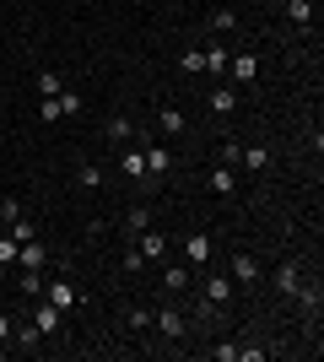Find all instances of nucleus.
<instances>
[{"label": "nucleus", "mask_w": 324, "mask_h": 362, "mask_svg": "<svg viewBox=\"0 0 324 362\" xmlns=\"http://www.w3.org/2000/svg\"><path fill=\"white\" fill-rule=\"evenodd\" d=\"M44 298L54 303V308H65V314H71V308H76V303H81V292L71 287V276H65V271H54V276H49V281H44Z\"/></svg>", "instance_id": "f257e3e1"}, {"label": "nucleus", "mask_w": 324, "mask_h": 362, "mask_svg": "<svg viewBox=\"0 0 324 362\" xmlns=\"http://www.w3.org/2000/svg\"><path fill=\"white\" fill-rule=\"evenodd\" d=\"M227 276H232V287H260V259L248 255V249H238L227 259Z\"/></svg>", "instance_id": "f03ea898"}, {"label": "nucleus", "mask_w": 324, "mask_h": 362, "mask_svg": "<svg viewBox=\"0 0 324 362\" xmlns=\"http://www.w3.org/2000/svg\"><path fill=\"white\" fill-rule=\"evenodd\" d=\"M232 276H205V287H200V298H205V314H216V308H227L232 303Z\"/></svg>", "instance_id": "7ed1b4c3"}, {"label": "nucleus", "mask_w": 324, "mask_h": 362, "mask_svg": "<svg viewBox=\"0 0 324 362\" xmlns=\"http://www.w3.org/2000/svg\"><path fill=\"white\" fill-rule=\"evenodd\" d=\"M32 325H38V335H44V341H49V335H65V308H54V303H38V308H32Z\"/></svg>", "instance_id": "20e7f679"}, {"label": "nucleus", "mask_w": 324, "mask_h": 362, "mask_svg": "<svg viewBox=\"0 0 324 362\" xmlns=\"http://www.w3.org/2000/svg\"><path fill=\"white\" fill-rule=\"evenodd\" d=\"M16 265H22V271H49L54 259H49L44 238H28V243H16Z\"/></svg>", "instance_id": "39448f33"}, {"label": "nucleus", "mask_w": 324, "mask_h": 362, "mask_svg": "<svg viewBox=\"0 0 324 362\" xmlns=\"http://www.w3.org/2000/svg\"><path fill=\"white\" fill-rule=\"evenodd\" d=\"M211 255H216L211 233H189V238H184V265H189V271H195V265H211Z\"/></svg>", "instance_id": "423d86ee"}, {"label": "nucleus", "mask_w": 324, "mask_h": 362, "mask_svg": "<svg viewBox=\"0 0 324 362\" xmlns=\"http://www.w3.org/2000/svg\"><path fill=\"white\" fill-rule=\"evenodd\" d=\"M140 157H146V179H168L173 173V157H168V146H152V141H146V146H140Z\"/></svg>", "instance_id": "0eeeda50"}, {"label": "nucleus", "mask_w": 324, "mask_h": 362, "mask_svg": "<svg viewBox=\"0 0 324 362\" xmlns=\"http://www.w3.org/2000/svg\"><path fill=\"white\" fill-rule=\"evenodd\" d=\"M162 255H168V238H162V233H152V227L136 233V259L140 265H152V259H162Z\"/></svg>", "instance_id": "6e6552de"}, {"label": "nucleus", "mask_w": 324, "mask_h": 362, "mask_svg": "<svg viewBox=\"0 0 324 362\" xmlns=\"http://www.w3.org/2000/svg\"><path fill=\"white\" fill-rule=\"evenodd\" d=\"M270 287H276V298H292V292L303 287V271H297V259H281L276 276H270Z\"/></svg>", "instance_id": "1a4fd4ad"}, {"label": "nucleus", "mask_w": 324, "mask_h": 362, "mask_svg": "<svg viewBox=\"0 0 324 362\" xmlns=\"http://www.w3.org/2000/svg\"><path fill=\"white\" fill-rule=\"evenodd\" d=\"M227 71H232V81H238V87H248V81H254V76H260V54H232L227 60Z\"/></svg>", "instance_id": "9d476101"}, {"label": "nucleus", "mask_w": 324, "mask_h": 362, "mask_svg": "<svg viewBox=\"0 0 324 362\" xmlns=\"http://www.w3.org/2000/svg\"><path fill=\"white\" fill-rule=\"evenodd\" d=\"M103 136L114 141V146H130V141H136V124H130V114H114V119L103 124Z\"/></svg>", "instance_id": "9b49d317"}, {"label": "nucleus", "mask_w": 324, "mask_h": 362, "mask_svg": "<svg viewBox=\"0 0 324 362\" xmlns=\"http://www.w3.org/2000/svg\"><path fill=\"white\" fill-rule=\"evenodd\" d=\"M152 325H157L162 335H168V341H179V335H184V314H179L173 303H168V308H157V319H152Z\"/></svg>", "instance_id": "f8f14e48"}, {"label": "nucleus", "mask_w": 324, "mask_h": 362, "mask_svg": "<svg viewBox=\"0 0 324 362\" xmlns=\"http://www.w3.org/2000/svg\"><path fill=\"white\" fill-rule=\"evenodd\" d=\"M119 168H124V173H130V179L152 184V179H146V157H140V146H119Z\"/></svg>", "instance_id": "ddd939ff"}, {"label": "nucleus", "mask_w": 324, "mask_h": 362, "mask_svg": "<svg viewBox=\"0 0 324 362\" xmlns=\"http://www.w3.org/2000/svg\"><path fill=\"white\" fill-rule=\"evenodd\" d=\"M11 335H16V351H38V346H44V335H38V325H32V319L11 325Z\"/></svg>", "instance_id": "4468645a"}, {"label": "nucleus", "mask_w": 324, "mask_h": 362, "mask_svg": "<svg viewBox=\"0 0 324 362\" xmlns=\"http://www.w3.org/2000/svg\"><path fill=\"white\" fill-rule=\"evenodd\" d=\"M162 292H173V298L189 292V265H168V271H162Z\"/></svg>", "instance_id": "2eb2a0df"}, {"label": "nucleus", "mask_w": 324, "mask_h": 362, "mask_svg": "<svg viewBox=\"0 0 324 362\" xmlns=\"http://www.w3.org/2000/svg\"><path fill=\"white\" fill-rule=\"evenodd\" d=\"M211 195H238V173H232L227 163H222V168L211 173Z\"/></svg>", "instance_id": "dca6fc26"}, {"label": "nucleus", "mask_w": 324, "mask_h": 362, "mask_svg": "<svg viewBox=\"0 0 324 362\" xmlns=\"http://www.w3.org/2000/svg\"><path fill=\"white\" fill-rule=\"evenodd\" d=\"M238 168H248V173H265V168H270V151H265V146H244Z\"/></svg>", "instance_id": "f3484780"}, {"label": "nucleus", "mask_w": 324, "mask_h": 362, "mask_svg": "<svg viewBox=\"0 0 324 362\" xmlns=\"http://www.w3.org/2000/svg\"><path fill=\"white\" fill-rule=\"evenodd\" d=\"M54 103H60V119H76V114H81V92L60 87V92H54Z\"/></svg>", "instance_id": "a211bd4d"}, {"label": "nucleus", "mask_w": 324, "mask_h": 362, "mask_svg": "<svg viewBox=\"0 0 324 362\" xmlns=\"http://www.w3.org/2000/svg\"><path fill=\"white\" fill-rule=\"evenodd\" d=\"M205 54V71L211 76H227V44H211V49H200Z\"/></svg>", "instance_id": "6ab92c4d"}, {"label": "nucleus", "mask_w": 324, "mask_h": 362, "mask_svg": "<svg viewBox=\"0 0 324 362\" xmlns=\"http://www.w3.org/2000/svg\"><path fill=\"white\" fill-rule=\"evenodd\" d=\"M157 130H162V136H179V130H184V114H179V108H157Z\"/></svg>", "instance_id": "aec40b11"}, {"label": "nucleus", "mask_w": 324, "mask_h": 362, "mask_svg": "<svg viewBox=\"0 0 324 362\" xmlns=\"http://www.w3.org/2000/svg\"><path fill=\"white\" fill-rule=\"evenodd\" d=\"M16 292H22V298H44V271H22Z\"/></svg>", "instance_id": "412c9836"}, {"label": "nucleus", "mask_w": 324, "mask_h": 362, "mask_svg": "<svg viewBox=\"0 0 324 362\" xmlns=\"http://www.w3.org/2000/svg\"><path fill=\"white\" fill-rule=\"evenodd\" d=\"M287 16L297 28H313V0H287Z\"/></svg>", "instance_id": "4be33fe9"}, {"label": "nucleus", "mask_w": 324, "mask_h": 362, "mask_svg": "<svg viewBox=\"0 0 324 362\" xmlns=\"http://www.w3.org/2000/svg\"><path fill=\"white\" fill-rule=\"evenodd\" d=\"M6 233H11L16 243H28V238H38V227H32V222H28V216H22V211H16L11 222H6Z\"/></svg>", "instance_id": "5701e85b"}, {"label": "nucleus", "mask_w": 324, "mask_h": 362, "mask_svg": "<svg viewBox=\"0 0 324 362\" xmlns=\"http://www.w3.org/2000/svg\"><path fill=\"white\" fill-rule=\"evenodd\" d=\"M211 108H216V114H232V108H238V87H216L211 92Z\"/></svg>", "instance_id": "b1692460"}, {"label": "nucleus", "mask_w": 324, "mask_h": 362, "mask_svg": "<svg viewBox=\"0 0 324 362\" xmlns=\"http://www.w3.org/2000/svg\"><path fill=\"white\" fill-rule=\"evenodd\" d=\"M124 227H130V233H146V227H152V211H146V206H130V211H124Z\"/></svg>", "instance_id": "393cba45"}, {"label": "nucleus", "mask_w": 324, "mask_h": 362, "mask_svg": "<svg viewBox=\"0 0 324 362\" xmlns=\"http://www.w3.org/2000/svg\"><path fill=\"white\" fill-rule=\"evenodd\" d=\"M152 319H157V308H146V303H140V308H130V330H152Z\"/></svg>", "instance_id": "a878e982"}, {"label": "nucleus", "mask_w": 324, "mask_h": 362, "mask_svg": "<svg viewBox=\"0 0 324 362\" xmlns=\"http://www.w3.org/2000/svg\"><path fill=\"white\" fill-rule=\"evenodd\" d=\"M76 184H81V189H103V173H97L92 163H81L76 168Z\"/></svg>", "instance_id": "bb28decb"}, {"label": "nucleus", "mask_w": 324, "mask_h": 362, "mask_svg": "<svg viewBox=\"0 0 324 362\" xmlns=\"http://www.w3.org/2000/svg\"><path fill=\"white\" fill-rule=\"evenodd\" d=\"M179 71H184V76H200V71H205V54H200V49H184V60H179Z\"/></svg>", "instance_id": "cd10ccee"}, {"label": "nucleus", "mask_w": 324, "mask_h": 362, "mask_svg": "<svg viewBox=\"0 0 324 362\" xmlns=\"http://www.w3.org/2000/svg\"><path fill=\"white\" fill-rule=\"evenodd\" d=\"M11 265H16V238L0 233V271H11Z\"/></svg>", "instance_id": "c85d7f7f"}, {"label": "nucleus", "mask_w": 324, "mask_h": 362, "mask_svg": "<svg viewBox=\"0 0 324 362\" xmlns=\"http://www.w3.org/2000/svg\"><path fill=\"white\" fill-rule=\"evenodd\" d=\"M32 87L44 92V98H54V92H60L65 81H60V76H54V71H38V81H32Z\"/></svg>", "instance_id": "c756f323"}, {"label": "nucleus", "mask_w": 324, "mask_h": 362, "mask_svg": "<svg viewBox=\"0 0 324 362\" xmlns=\"http://www.w3.org/2000/svg\"><path fill=\"white\" fill-rule=\"evenodd\" d=\"M211 28L216 33H232V28H238V11H232V6H227V11H211Z\"/></svg>", "instance_id": "7c9ffc66"}, {"label": "nucleus", "mask_w": 324, "mask_h": 362, "mask_svg": "<svg viewBox=\"0 0 324 362\" xmlns=\"http://www.w3.org/2000/svg\"><path fill=\"white\" fill-rule=\"evenodd\" d=\"M238 157H244V146H238V141H222V163L238 168Z\"/></svg>", "instance_id": "2f4dec72"}, {"label": "nucleus", "mask_w": 324, "mask_h": 362, "mask_svg": "<svg viewBox=\"0 0 324 362\" xmlns=\"http://www.w3.org/2000/svg\"><path fill=\"white\" fill-rule=\"evenodd\" d=\"M11 325H16V319L6 314V303H0V346H11Z\"/></svg>", "instance_id": "473e14b6"}, {"label": "nucleus", "mask_w": 324, "mask_h": 362, "mask_svg": "<svg viewBox=\"0 0 324 362\" xmlns=\"http://www.w3.org/2000/svg\"><path fill=\"white\" fill-rule=\"evenodd\" d=\"M238 357H244V362H265L270 351H265V346H238Z\"/></svg>", "instance_id": "72a5a7b5"}, {"label": "nucleus", "mask_w": 324, "mask_h": 362, "mask_svg": "<svg viewBox=\"0 0 324 362\" xmlns=\"http://www.w3.org/2000/svg\"><path fill=\"white\" fill-rule=\"evenodd\" d=\"M0 303H6V271H0Z\"/></svg>", "instance_id": "f704fd0d"}]
</instances>
